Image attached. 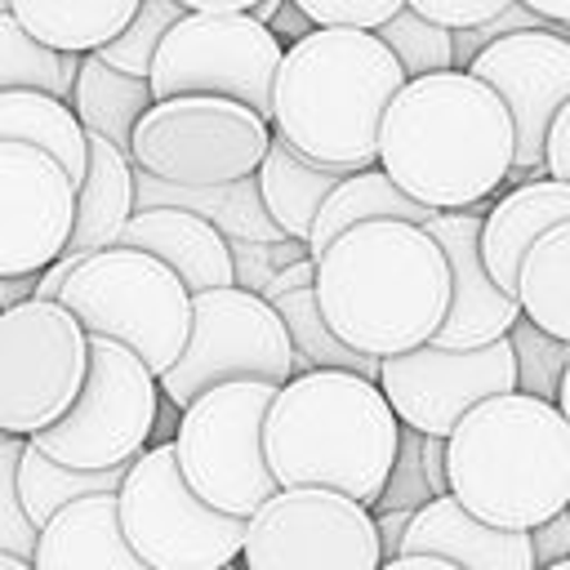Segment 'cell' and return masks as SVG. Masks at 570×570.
<instances>
[{"mask_svg": "<svg viewBox=\"0 0 570 570\" xmlns=\"http://www.w3.org/2000/svg\"><path fill=\"white\" fill-rule=\"evenodd\" d=\"M383 566H428V570H534L525 530L490 525L472 517L450 490L410 508L396 552Z\"/></svg>", "mask_w": 570, "mask_h": 570, "instance_id": "d6986e66", "label": "cell"}, {"mask_svg": "<svg viewBox=\"0 0 570 570\" xmlns=\"http://www.w3.org/2000/svg\"><path fill=\"white\" fill-rule=\"evenodd\" d=\"M36 294V272H13V276H0V307L18 303V298H31Z\"/></svg>", "mask_w": 570, "mask_h": 570, "instance_id": "ee69618b", "label": "cell"}, {"mask_svg": "<svg viewBox=\"0 0 570 570\" xmlns=\"http://www.w3.org/2000/svg\"><path fill=\"white\" fill-rule=\"evenodd\" d=\"M31 566H40V570H71V566L147 570L120 534L116 490H89V494L67 499L62 508H53L36 530Z\"/></svg>", "mask_w": 570, "mask_h": 570, "instance_id": "44dd1931", "label": "cell"}, {"mask_svg": "<svg viewBox=\"0 0 570 570\" xmlns=\"http://www.w3.org/2000/svg\"><path fill=\"white\" fill-rule=\"evenodd\" d=\"M120 534L147 570H223L240 552L245 517L218 512L191 494L174 445H142L116 481Z\"/></svg>", "mask_w": 570, "mask_h": 570, "instance_id": "52a82bcc", "label": "cell"}, {"mask_svg": "<svg viewBox=\"0 0 570 570\" xmlns=\"http://www.w3.org/2000/svg\"><path fill=\"white\" fill-rule=\"evenodd\" d=\"M156 414L160 387L142 356L107 334H89V361L71 405L27 432V441L67 468H120L151 441Z\"/></svg>", "mask_w": 570, "mask_h": 570, "instance_id": "30bf717a", "label": "cell"}, {"mask_svg": "<svg viewBox=\"0 0 570 570\" xmlns=\"http://www.w3.org/2000/svg\"><path fill=\"white\" fill-rule=\"evenodd\" d=\"M405 9L423 13L428 22H441V27H472V22H485L490 13H499L508 0H401Z\"/></svg>", "mask_w": 570, "mask_h": 570, "instance_id": "60d3db41", "label": "cell"}, {"mask_svg": "<svg viewBox=\"0 0 570 570\" xmlns=\"http://www.w3.org/2000/svg\"><path fill=\"white\" fill-rule=\"evenodd\" d=\"M347 169L334 165H316L312 156H303L298 147H289L281 134L267 138L258 165H254V187L258 200L267 209V218L281 227V236L303 240L312 227V214L321 205V196L343 178Z\"/></svg>", "mask_w": 570, "mask_h": 570, "instance_id": "d4e9b609", "label": "cell"}, {"mask_svg": "<svg viewBox=\"0 0 570 570\" xmlns=\"http://www.w3.org/2000/svg\"><path fill=\"white\" fill-rule=\"evenodd\" d=\"M120 245H138L156 254L165 267L178 272L187 289L232 285V240L183 205H134L125 227L116 232Z\"/></svg>", "mask_w": 570, "mask_h": 570, "instance_id": "ffe728a7", "label": "cell"}, {"mask_svg": "<svg viewBox=\"0 0 570 570\" xmlns=\"http://www.w3.org/2000/svg\"><path fill=\"white\" fill-rule=\"evenodd\" d=\"M539 160L548 178L570 183V98L548 116L543 125V142H539Z\"/></svg>", "mask_w": 570, "mask_h": 570, "instance_id": "b9f144b4", "label": "cell"}, {"mask_svg": "<svg viewBox=\"0 0 570 570\" xmlns=\"http://www.w3.org/2000/svg\"><path fill=\"white\" fill-rule=\"evenodd\" d=\"M405 80L370 27H307L281 49L267 125L316 165H374L379 116Z\"/></svg>", "mask_w": 570, "mask_h": 570, "instance_id": "3957f363", "label": "cell"}, {"mask_svg": "<svg viewBox=\"0 0 570 570\" xmlns=\"http://www.w3.org/2000/svg\"><path fill=\"white\" fill-rule=\"evenodd\" d=\"M71 174L36 142L0 138V276L40 272L67 240Z\"/></svg>", "mask_w": 570, "mask_h": 570, "instance_id": "e0dca14e", "label": "cell"}, {"mask_svg": "<svg viewBox=\"0 0 570 570\" xmlns=\"http://www.w3.org/2000/svg\"><path fill=\"white\" fill-rule=\"evenodd\" d=\"M374 36L392 49V58L401 62L405 76H423V71H441V67H454L450 62V27L441 22H428L423 13L396 4L379 27Z\"/></svg>", "mask_w": 570, "mask_h": 570, "instance_id": "e575fe53", "label": "cell"}, {"mask_svg": "<svg viewBox=\"0 0 570 570\" xmlns=\"http://www.w3.org/2000/svg\"><path fill=\"white\" fill-rule=\"evenodd\" d=\"M0 436H4V432H0Z\"/></svg>", "mask_w": 570, "mask_h": 570, "instance_id": "681fc988", "label": "cell"}, {"mask_svg": "<svg viewBox=\"0 0 570 570\" xmlns=\"http://www.w3.org/2000/svg\"><path fill=\"white\" fill-rule=\"evenodd\" d=\"M178 13H183L178 0H138V9L125 18V27H120L116 36H107L94 53H98L102 62H111V67H120V71L147 80V62H151V53H156V40H160V31H165Z\"/></svg>", "mask_w": 570, "mask_h": 570, "instance_id": "d590c367", "label": "cell"}, {"mask_svg": "<svg viewBox=\"0 0 570 570\" xmlns=\"http://www.w3.org/2000/svg\"><path fill=\"white\" fill-rule=\"evenodd\" d=\"M312 294L338 343L392 356L436 334L450 267L423 223L361 218L312 254Z\"/></svg>", "mask_w": 570, "mask_h": 570, "instance_id": "7a4b0ae2", "label": "cell"}, {"mask_svg": "<svg viewBox=\"0 0 570 570\" xmlns=\"http://www.w3.org/2000/svg\"><path fill=\"white\" fill-rule=\"evenodd\" d=\"M508 347H512L517 387L552 401L561 374L570 370V338H557V334L539 330L530 316H517V321L508 325Z\"/></svg>", "mask_w": 570, "mask_h": 570, "instance_id": "836d02e7", "label": "cell"}, {"mask_svg": "<svg viewBox=\"0 0 570 570\" xmlns=\"http://www.w3.org/2000/svg\"><path fill=\"white\" fill-rule=\"evenodd\" d=\"M445 445V490L481 521L530 530L570 503V419L534 392L508 387L468 405Z\"/></svg>", "mask_w": 570, "mask_h": 570, "instance_id": "277c9868", "label": "cell"}, {"mask_svg": "<svg viewBox=\"0 0 570 570\" xmlns=\"http://www.w3.org/2000/svg\"><path fill=\"white\" fill-rule=\"evenodd\" d=\"M281 49L285 45L249 13L183 9L156 40V53L147 62V89L151 98L227 94L267 116Z\"/></svg>", "mask_w": 570, "mask_h": 570, "instance_id": "7c38bea8", "label": "cell"}, {"mask_svg": "<svg viewBox=\"0 0 570 570\" xmlns=\"http://www.w3.org/2000/svg\"><path fill=\"white\" fill-rule=\"evenodd\" d=\"M76 58L80 53H62V49L40 45L36 36H27L18 27V18L9 9H0V89L31 85V89L67 98L71 76H76Z\"/></svg>", "mask_w": 570, "mask_h": 570, "instance_id": "d6a6232c", "label": "cell"}, {"mask_svg": "<svg viewBox=\"0 0 570 570\" xmlns=\"http://www.w3.org/2000/svg\"><path fill=\"white\" fill-rule=\"evenodd\" d=\"M58 303L80 321L85 334H107L138 352L151 374L178 356L191 316V289L178 281V272L120 240L89 249L62 276Z\"/></svg>", "mask_w": 570, "mask_h": 570, "instance_id": "8992f818", "label": "cell"}, {"mask_svg": "<svg viewBox=\"0 0 570 570\" xmlns=\"http://www.w3.org/2000/svg\"><path fill=\"white\" fill-rule=\"evenodd\" d=\"M468 71L485 80L512 120V165L503 183L543 174L539 142L548 116L570 98V40L557 27H517L494 36L468 58Z\"/></svg>", "mask_w": 570, "mask_h": 570, "instance_id": "2e32d148", "label": "cell"}, {"mask_svg": "<svg viewBox=\"0 0 570 570\" xmlns=\"http://www.w3.org/2000/svg\"><path fill=\"white\" fill-rule=\"evenodd\" d=\"M525 539H530V566H534V570H548L552 561L570 557V503H566L561 512L534 521V525L525 530Z\"/></svg>", "mask_w": 570, "mask_h": 570, "instance_id": "ab89813d", "label": "cell"}, {"mask_svg": "<svg viewBox=\"0 0 570 570\" xmlns=\"http://www.w3.org/2000/svg\"><path fill=\"white\" fill-rule=\"evenodd\" d=\"M0 138L45 147L71 174V183H80V169H85V129H80L76 111L67 107V98L45 94V89H31V85L0 89Z\"/></svg>", "mask_w": 570, "mask_h": 570, "instance_id": "f1b7e54d", "label": "cell"}, {"mask_svg": "<svg viewBox=\"0 0 570 570\" xmlns=\"http://www.w3.org/2000/svg\"><path fill=\"white\" fill-rule=\"evenodd\" d=\"M561 218H570V183H561V178L530 174V178L512 183L503 196L494 191V205L481 214V232H476V249H481L490 281L512 294L517 258L543 227H552Z\"/></svg>", "mask_w": 570, "mask_h": 570, "instance_id": "7402d4cb", "label": "cell"}, {"mask_svg": "<svg viewBox=\"0 0 570 570\" xmlns=\"http://www.w3.org/2000/svg\"><path fill=\"white\" fill-rule=\"evenodd\" d=\"M18 450H22V436L4 432V436H0V548H4V552H18V557L31 561V548H36V521L22 512V499H18V481H13Z\"/></svg>", "mask_w": 570, "mask_h": 570, "instance_id": "8d00e7d4", "label": "cell"}, {"mask_svg": "<svg viewBox=\"0 0 570 570\" xmlns=\"http://www.w3.org/2000/svg\"><path fill=\"white\" fill-rule=\"evenodd\" d=\"M276 4H281V0H254V9H249V18H254V22H263V27H267V18H272V13H276Z\"/></svg>", "mask_w": 570, "mask_h": 570, "instance_id": "7dc6e473", "label": "cell"}, {"mask_svg": "<svg viewBox=\"0 0 570 570\" xmlns=\"http://www.w3.org/2000/svg\"><path fill=\"white\" fill-rule=\"evenodd\" d=\"M307 27H312V18H307V13H303V9L294 4V0H281V4H276V13L267 18V31H272V36L281 40V45L298 40V36H303Z\"/></svg>", "mask_w": 570, "mask_h": 570, "instance_id": "7bdbcfd3", "label": "cell"}, {"mask_svg": "<svg viewBox=\"0 0 570 570\" xmlns=\"http://www.w3.org/2000/svg\"><path fill=\"white\" fill-rule=\"evenodd\" d=\"M374 165L428 209L490 200L512 165L503 98L468 67L405 76L379 116Z\"/></svg>", "mask_w": 570, "mask_h": 570, "instance_id": "6da1fadb", "label": "cell"}, {"mask_svg": "<svg viewBox=\"0 0 570 570\" xmlns=\"http://www.w3.org/2000/svg\"><path fill=\"white\" fill-rule=\"evenodd\" d=\"M138 0H9V13L27 36L62 53H89L125 27Z\"/></svg>", "mask_w": 570, "mask_h": 570, "instance_id": "f546056e", "label": "cell"}, {"mask_svg": "<svg viewBox=\"0 0 570 570\" xmlns=\"http://www.w3.org/2000/svg\"><path fill=\"white\" fill-rule=\"evenodd\" d=\"M432 209L410 200L379 165H361V169H347L316 205L312 214V227L303 236L307 254H316L334 232H343L347 223H361V218H405V223H423Z\"/></svg>", "mask_w": 570, "mask_h": 570, "instance_id": "83f0119b", "label": "cell"}, {"mask_svg": "<svg viewBox=\"0 0 570 570\" xmlns=\"http://www.w3.org/2000/svg\"><path fill=\"white\" fill-rule=\"evenodd\" d=\"M374 383L387 396L396 423L423 436H445L468 405L517 387V370H512L508 334L476 347H441L428 338L405 352L379 356Z\"/></svg>", "mask_w": 570, "mask_h": 570, "instance_id": "9a60e30c", "label": "cell"}, {"mask_svg": "<svg viewBox=\"0 0 570 570\" xmlns=\"http://www.w3.org/2000/svg\"><path fill=\"white\" fill-rule=\"evenodd\" d=\"M276 383L267 379H223L200 387L174 419V459L196 499L218 512L249 517L258 499L276 490L263 463V414Z\"/></svg>", "mask_w": 570, "mask_h": 570, "instance_id": "ba28073f", "label": "cell"}, {"mask_svg": "<svg viewBox=\"0 0 570 570\" xmlns=\"http://www.w3.org/2000/svg\"><path fill=\"white\" fill-rule=\"evenodd\" d=\"M272 138L267 116L227 94L151 98L129 129V160L178 187L232 183L254 174Z\"/></svg>", "mask_w": 570, "mask_h": 570, "instance_id": "9c48e42d", "label": "cell"}, {"mask_svg": "<svg viewBox=\"0 0 570 570\" xmlns=\"http://www.w3.org/2000/svg\"><path fill=\"white\" fill-rule=\"evenodd\" d=\"M312 27H379L401 0H294Z\"/></svg>", "mask_w": 570, "mask_h": 570, "instance_id": "f35d334b", "label": "cell"}, {"mask_svg": "<svg viewBox=\"0 0 570 570\" xmlns=\"http://www.w3.org/2000/svg\"><path fill=\"white\" fill-rule=\"evenodd\" d=\"M89 361V334L58 298H18L0 307V432L27 436L53 423Z\"/></svg>", "mask_w": 570, "mask_h": 570, "instance_id": "5bb4252c", "label": "cell"}, {"mask_svg": "<svg viewBox=\"0 0 570 570\" xmlns=\"http://www.w3.org/2000/svg\"><path fill=\"white\" fill-rule=\"evenodd\" d=\"M303 254H307V245L294 240V236H276V240H232V281L245 285V289H263V281H267L276 267L294 263V258H303Z\"/></svg>", "mask_w": 570, "mask_h": 570, "instance_id": "74e56055", "label": "cell"}, {"mask_svg": "<svg viewBox=\"0 0 570 570\" xmlns=\"http://www.w3.org/2000/svg\"><path fill=\"white\" fill-rule=\"evenodd\" d=\"M521 4L543 13V18H552V22H570V0H521Z\"/></svg>", "mask_w": 570, "mask_h": 570, "instance_id": "bcb514c9", "label": "cell"}, {"mask_svg": "<svg viewBox=\"0 0 570 570\" xmlns=\"http://www.w3.org/2000/svg\"><path fill=\"white\" fill-rule=\"evenodd\" d=\"M258 294L272 303V312L281 316V325L289 334V374L316 370V365H334V370H356V374L374 379L379 356H365V352L338 343L334 330L325 325V316L316 307V294H312V254L276 267L263 281Z\"/></svg>", "mask_w": 570, "mask_h": 570, "instance_id": "603a6c76", "label": "cell"}, {"mask_svg": "<svg viewBox=\"0 0 570 570\" xmlns=\"http://www.w3.org/2000/svg\"><path fill=\"white\" fill-rule=\"evenodd\" d=\"M151 102V89L142 76H129L111 62H102L94 49L76 58V76L67 89V107L76 111L80 129L102 134L107 142H116L129 156V129L138 120V111Z\"/></svg>", "mask_w": 570, "mask_h": 570, "instance_id": "484cf974", "label": "cell"}, {"mask_svg": "<svg viewBox=\"0 0 570 570\" xmlns=\"http://www.w3.org/2000/svg\"><path fill=\"white\" fill-rule=\"evenodd\" d=\"M512 298L539 330L570 338V218L543 227L512 272Z\"/></svg>", "mask_w": 570, "mask_h": 570, "instance_id": "4316f807", "label": "cell"}, {"mask_svg": "<svg viewBox=\"0 0 570 570\" xmlns=\"http://www.w3.org/2000/svg\"><path fill=\"white\" fill-rule=\"evenodd\" d=\"M134 160L116 142L85 129V169L76 183V209L62 249L89 254L116 240V232L134 214Z\"/></svg>", "mask_w": 570, "mask_h": 570, "instance_id": "cb8c5ba5", "label": "cell"}, {"mask_svg": "<svg viewBox=\"0 0 570 570\" xmlns=\"http://www.w3.org/2000/svg\"><path fill=\"white\" fill-rule=\"evenodd\" d=\"M432 494H445V445H441V436H423V432L401 423L387 476H383L370 512L374 508H405L410 512Z\"/></svg>", "mask_w": 570, "mask_h": 570, "instance_id": "1f68e13d", "label": "cell"}, {"mask_svg": "<svg viewBox=\"0 0 570 570\" xmlns=\"http://www.w3.org/2000/svg\"><path fill=\"white\" fill-rule=\"evenodd\" d=\"M481 214H485V200H472L463 209H432L423 218L428 236L441 245L445 267H450V303L432 334V343H441V347L490 343V338L508 334V325L521 316L517 298L508 289H499L481 263V249H476Z\"/></svg>", "mask_w": 570, "mask_h": 570, "instance_id": "ac0fdd59", "label": "cell"}, {"mask_svg": "<svg viewBox=\"0 0 570 570\" xmlns=\"http://www.w3.org/2000/svg\"><path fill=\"white\" fill-rule=\"evenodd\" d=\"M396 428L374 379L334 365L298 370L267 401L263 463L276 485H330L370 508L387 476Z\"/></svg>", "mask_w": 570, "mask_h": 570, "instance_id": "5b68a950", "label": "cell"}, {"mask_svg": "<svg viewBox=\"0 0 570 570\" xmlns=\"http://www.w3.org/2000/svg\"><path fill=\"white\" fill-rule=\"evenodd\" d=\"M0 570H31V561L18 557V552H4V548H0Z\"/></svg>", "mask_w": 570, "mask_h": 570, "instance_id": "c3c4849f", "label": "cell"}, {"mask_svg": "<svg viewBox=\"0 0 570 570\" xmlns=\"http://www.w3.org/2000/svg\"><path fill=\"white\" fill-rule=\"evenodd\" d=\"M223 379H289V334L272 303L245 285H209L191 289L187 338L178 356L156 374L160 396L178 410L200 387Z\"/></svg>", "mask_w": 570, "mask_h": 570, "instance_id": "8fae6325", "label": "cell"}, {"mask_svg": "<svg viewBox=\"0 0 570 570\" xmlns=\"http://www.w3.org/2000/svg\"><path fill=\"white\" fill-rule=\"evenodd\" d=\"M183 9H214V13H249L254 0H178Z\"/></svg>", "mask_w": 570, "mask_h": 570, "instance_id": "f6af8a7d", "label": "cell"}, {"mask_svg": "<svg viewBox=\"0 0 570 570\" xmlns=\"http://www.w3.org/2000/svg\"><path fill=\"white\" fill-rule=\"evenodd\" d=\"M249 570H374L379 534L365 503L330 485H276L245 517L240 552Z\"/></svg>", "mask_w": 570, "mask_h": 570, "instance_id": "4fadbf2b", "label": "cell"}, {"mask_svg": "<svg viewBox=\"0 0 570 570\" xmlns=\"http://www.w3.org/2000/svg\"><path fill=\"white\" fill-rule=\"evenodd\" d=\"M120 472H125V463L120 468H67V463L49 459L45 450H36L27 436H22V450H18V463H13L18 499H22V512L36 521V530L67 499L89 494V490H116Z\"/></svg>", "mask_w": 570, "mask_h": 570, "instance_id": "4dcf8cb0", "label": "cell"}]
</instances>
